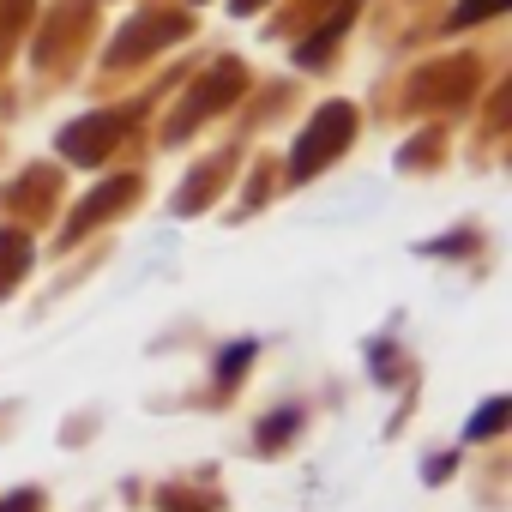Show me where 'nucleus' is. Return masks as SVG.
<instances>
[{"mask_svg":"<svg viewBox=\"0 0 512 512\" xmlns=\"http://www.w3.org/2000/svg\"><path fill=\"white\" fill-rule=\"evenodd\" d=\"M350 139V109L344 103H332L314 127H308V139H302V151H296V175H314V163H326V157H338V145Z\"/></svg>","mask_w":512,"mask_h":512,"instance_id":"obj_1","label":"nucleus"},{"mask_svg":"<svg viewBox=\"0 0 512 512\" xmlns=\"http://www.w3.org/2000/svg\"><path fill=\"white\" fill-rule=\"evenodd\" d=\"M488 13H500V0H464L452 25H476V19H488Z\"/></svg>","mask_w":512,"mask_h":512,"instance_id":"obj_2","label":"nucleus"},{"mask_svg":"<svg viewBox=\"0 0 512 512\" xmlns=\"http://www.w3.org/2000/svg\"><path fill=\"white\" fill-rule=\"evenodd\" d=\"M500 416H506V404H488V410H482V422H476V434H494V428H500Z\"/></svg>","mask_w":512,"mask_h":512,"instance_id":"obj_3","label":"nucleus"}]
</instances>
